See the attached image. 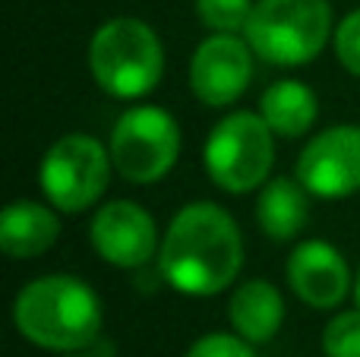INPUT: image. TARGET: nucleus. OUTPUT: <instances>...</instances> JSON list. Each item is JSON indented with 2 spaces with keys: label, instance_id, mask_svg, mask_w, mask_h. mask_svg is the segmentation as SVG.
<instances>
[{
  "label": "nucleus",
  "instance_id": "ddd939ff",
  "mask_svg": "<svg viewBox=\"0 0 360 357\" xmlns=\"http://www.w3.org/2000/svg\"><path fill=\"white\" fill-rule=\"evenodd\" d=\"M60 221L44 202L16 200L0 215V250L10 259H35L57 244Z\"/></svg>",
  "mask_w": 360,
  "mask_h": 357
},
{
  "label": "nucleus",
  "instance_id": "412c9836",
  "mask_svg": "<svg viewBox=\"0 0 360 357\" xmlns=\"http://www.w3.org/2000/svg\"><path fill=\"white\" fill-rule=\"evenodd\" d=\"M73 357H76V354H73Z\"/></svg>",
  "mask_w": 360,
  "mask_h": 357
},
{
  "label": "nucleus",
  "instance_id": "423d86ee",
  "mask_svg": "<svg viewBox=\"0 0 360 357\" xmlns=\"http://www.w3.org/2000/svg\"><path fill=\"white\" fill-rule=\"evenodd\" d=\"M111 149L89 133H67L41 158L38 183L44 200L60 212H86L105 196L111 181Z\"/></svg>",
  "mask_w": 360,
  "mask_h": 357
},
{
  "label": "nucleus",
  "instance_id": "9b49d317",
  "mask_svg": "<svg viewBox=\"0 0 360 357\" xmlns=\"http://www.w3.org/2000/svg\"><path fill=\"white\" fill-rule=\"evenodd\" d=\"M291 291L313 310H332L351 294V266L329 240H304L288 257Z\"/></svg>",
  "mask_w": 360,
  "mask_h": 357
},
{
  "label": "nucleus",
  "instance_id": "dca6fc26",
  "mask_svg": "<svg viewBox=\"0 0 360 357\" xmlns=\"http://www.w3.org/2000/svg\"><path fill=\"white\" fill-rule=\"evenodd\" d=\"M256 0H196V16L209 25L212 32H237L247 29L253 16Z\"/></svg>",
  "mask_w": 360,
  "mask_h": 357
},
{
  "label": "nucleus",
  "instance_id": "7ed1b4c3",
  "mask_svg": "<svg viewBox=\"0 0 360 357\" xmlns=\"http://www.w3.org/2000/svg\"><path fill=\"white\" fill-rule=\"evenodd\" d=\"M89 70L101 92L120 101H136L165 76L162 38L143 19L114 16L101 22L89 41Z\"/></svg>",
  "mask_w": 360,
  "mask_h": 357
},
{
  "label": "nucleus",
  "instance_id": "20e7f679",
  "mask_svg": "<svg viewBox=\"0 0 360 357\" xmlns=\"http://www.w3.org/2000/svg\"><path fill=\"white\" fill-rule=\"evenodd\" d=\"M332 35L329 0H256L243 38L256 57L275 67L316 60Z\"/></svg>",
  "mask_w": 360,
  "mask_h": 357
},
{
  "label": "nucleus",
  "instance_id": "1a4fd4ad",
  "mask_svg": "<svg viewBox=\"0 0 360 357\" xmlns=\"http://www.w3.org/2000/svg\"><path fill=\"white\" fill-rule=\"evenodd\" d=\"M253 76V48L231 32H212L190 60V89L202 105L228 108L247 92Z\"/></svg>",
  "mask_w": 360,
  "mask_h": 357
},
{
  "label": "nucleus",
  "instance_id": "f3484780",
  "mask_svg": "<svg viewBox=\"0 0 360 357\" xmlns=\"http://www.w3.org/2000/svg\"><path fill=\"white\" fill-rule=\"evenodd\" d=\"M326 357H360V307L335 313L323 329Z\"/></svg>",
  "mask_w": 360,
  "mask_h": 357
},
{
  "label": "nucleus",
  "instance_id": "39448f33",
  "mask_svg": "<svg viewBox=\"0 0 360 357\" xmlns=\"http://www.w3.org/2000/svg\"><path fill=\"white\" fill-rule=\"evenodd\" d=\"M205 174L224 193H250L262 187L275 164V133L262 114L234 111L212 126L202 149Z\"/></svg>",
  "mask_w": 360,
  "mask_h": 357
},
{
  "label": "nucleus",
  "instance_id": "aec40b11",
  "mask_svg": "<svg viewBox=\"0 0 360 357\" xmlns=\"http://www.w3.org/2000/svg\"><path fill=\"white\" fill-rule=\"evenodd\" d=\"M354 301H357V307H360V272H357V282H354Z\"/></svg>",
  "mask_w": 360,
  "mask_h": 357
},
{
  "label": "nucleus",
  "instance_id": "f257e3e1",
  "mask_svg": "<svg viewBox=\"0 0 360 357\" xmlns=\"http://www.w3.org/2000/svg\"><path fill=\"white\" fill-rule=\"evenodd\" d=\"M243 238L237 221L215 202H186L158 247V269L186 297H215L240 275Z\"/></svg>",
  "mask_w": 360,
  "mask_h": 357
},
{
  "label": "nucleus",
  "instance_id": "0eeeda50",
  "mask_svg": "<svg viewBox=\"0 0 360 357\" xmlns=\"http://www.w3.org/2000/svg\"><path fill=\"white\" fill-rule=\"evenodd\" d=\"M114 168L130 183H158L180 155V126L165 108H127L111 130Z\"/></svg>",
  "mask_w": 360,
  "mask_h": 357
},
{
  "label": "nucleus",
  "instance_id": "f03ea898",
  "mask_svg": "<svg viewBox=\"0 0 360 357\" xmlns=\"http://www.w3.org/2000/svg\"><path fill=\"white\" fill-rule=\"evenodd\" d=\"M101 301L76 275L32 278L13 301L19 335L44 351H82L101 335Z\"/></svg>",
  "mask_w": 360,
  "mask_h": 357
},
{
  "label": "nucleus",
  "instance_id": "a211bd4d",
  "mask_svg": "<svg viewBox=\"0 0 360 357\" xmlns=\"http://www.w3.org/2000/svg\"><path fill=\"white\" fill-rule=\"evenodd\" d=\"M186 357H256L253 345L240 335H231V332H209L202 339H196L190 345Z\"/></svg>",
  "mask_w": 360,
  "mask_h": 357
},
{
  "label": "nucleus",
  "instance_id": "2eb2a0df",
  "mask_svg": "<svg viewBox=\"0 0 360 357\" xmlns=\"http://www.w3.org/2000/svg\"><path fill=\"white\" fill-rule=\"evenodd\" d=\"M259 114L269 124V130L281 139H297L313 130L319 117V98L307 82L278 79L262 92Z\"/></svg>",
  "mask_w": 360,
  "mask_h": 357
},
{
  "label": "nucleus",
  "instance_id": "4468645a",
  "mask_svg": "<svg viewBox=\"0 0 360 357\" xmlns=\"http://www.w3.org/2000/svg\"><path fill=\"white\" fill-rule=\"evenodd\" d=\"M307 190L297 177H269L256 200V221L269 240H294L310 219Z\"/></svg>",
  "mask_w": 360,
  "mask_h": 357
},
{
  "label": "nucleus",
  "instance_id": "9d476101",
  "mask_svg": "<svg viewBox=\"0 0 360 357\" xmlns=\"http://www.w3.org/2000/svg\"><path fill=\"white\" fill-rule=\"evenodd\" d=\"M92 250L117 269H139L158 257V228L155 219L139 202L114 200L101 206L89 228Z\"/></svg>",
  "mask_w": 360,
  "mask_h": 357
},
{
  "label": "nucleus",
  "instance_id": "f8f14e48",
  "mask_svg": "<svg viewBox=\"0 0 360 357\" xmlns=\"http://www.w3.org/2000/svg\"><path fill=\"white\" fill-rule=\"evenodd\" d=\"M228 320L231 329L240 339H247L250 345H266L278 335L281 323H285V301L272 282L250 278V282L237 285L231 294Z\"/></svg>",
  "mask_w": 360,
  "mask_h": 357
},
{
  "label": "nucleus",
  "instance_id": "6e6552de",
  "mask_svg": "<svg viewBox=\"0 0 360 357\" xmlns=\"http://www.w3.org/2000/svg\"><path fill=\"white\" fill-rule=\"evenodd\" d=\"M294 177L319 200H345L360 190V126L335 124L316 133L297 155Z\"/></svg>",
  "mask_w": 360,
  "mask_h": 357
},
{
  "label": "nucleus",
  "instance_id": "6ab92c4d",
  "mask_svg": "<svg viewBox=\"0 0 360 357\" xmlns=\"http://www.w3.org/2000/svg\"><path fill=\"white\" fill-rule=\"evenodd\" d=\"M335 54L342 67L360 79V10L348 13L335 29Z\"/></svg>",
  "mask_w": 360,
  "mask_h": 357
}]
</instances>
